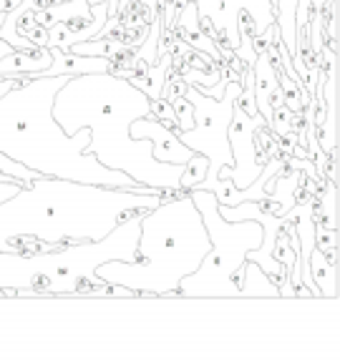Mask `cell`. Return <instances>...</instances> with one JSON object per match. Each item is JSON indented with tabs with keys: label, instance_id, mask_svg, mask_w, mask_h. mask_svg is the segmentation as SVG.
Wrapping results in <instances>:
<instances>
[{
	"label": "cell",
	"instance_id": "20",
	"mask_svg": "<svg viewBox=\"0 0 340 362\" xmlns=\"http://www.w3.org/2000/svg\"><path fill=\"white\" fill-rule=\"evenodd\" d=\"M23 184L18 179H6V181H0V202H6V199H11L13 194L21 189Z\"/></svg>",
	"mask_w": 340,
	"mask_h": 362
},
{
	"label": "cell",
	"instance_id": "19",
	"mask_svg": "<svg viewBox=\"0 0 340 362\" xmlns=\"http://www.w3.org/2000/svg\"><path fill=\"white\" fill-rule=\"evenodd\" d=\"M152 116H154V119L162 121L164 126H169L171 131L179 129L176 113H174V108H171V103L166 101V98H154V101H152Z\"/></svg>",
	"mask_w": 340,
	"mask_h": 362
},
{
	"label": "cell",
	"instance_id": "15",
	"mask_svg": "<svg viewBox=\"0 0 340 362\" xmlns=\"http://www.w3.org/2000/svg\"><path fill=\"white\" fill-rule=\"evenodd\" d=\"M247 297V300H255V297H270V300H280V289L278 284L267 277L265 272L260 269L257 262H244L242 272V282H239V300Z\"/></svg>",
	"mask_w": 340,
	"mask_h": 362
},
{
	"label": "cell",
	"instance_id": "6",
	"mask_svg": "<svg viewBox=\"0 0 340 362\" xmlns=\"http://www.w3.org/2000/svg\"><path fill=\"white\" fill-rule=\"evenodd\" d=\"M189 197L202 214L204 229L210 234V252L199 267L181 279L179 297L187 300H239V282L244 272V257L249 249L262 244V226L255 219L227 221L220 216V202L210 189H189Z\"/></svg>",
	"mask_w": 340,
	"mask_h": 362
},
{
	"label": "cell",
	"instance_id": "14",
	"mask_svg": "<svg viewBox=\"0 0 340 362\" xmlns=\"http://www.w3.org/2000/svg\"><path fill=\"white\" fill-rule=\"evenodd\" d=\"M171 66H174V56H171L169 51H164V53H159V58L144 71V74H134L129 81L154 101V98H162L164 81H166V76L171 74Z\"/></svg>",
	"mask_w": 340,
	"mask_h": 362
},
{
	"label": "cell",
	"instance_id": "8",
	"mask_svg": "<svg viewBox=\"0 0 340 362\" xmlns=\"http://www.w3.org/2000/svg\"><path fill=\"white\" fill-rule=\"evenodd\" d=\"M260 126H267L262 113H249L242 111V106L234 103L232 124H230V148H232V166H222L217 179H230L237 189H247L252 181L260 176V171L267 164V153L257 151L255 144V131Z\"/></svg>",
	"mask_w": 340,
	"mask_h": 362
},
{
	"label": "cell",
	"instance_id": "18",
	"mask_svg": "<svg viewBox=\"0 0 340 362\" xmlns=\"http://www.w3.org/2000/svg\"><path fill=\"white\" fill-rule=\"evenodd\" d=\"M171 108H174L176 113V121H179V129L176 131H189L194 126V106L187 101L184 96H176L171 98Z\"/></svg>",
	"mask_w": 340,
	"mask_h": 362
},
{
	"label": "cell",
	"instance_id": "13",
	"mask_svg": "<svg viewBox=\"0 0 340 362\" xmlns=\"http://www.w3.org/2000/svg\"><path fill=\"white\" fill-rule=\"evenodd\" d=\"M51 66L45 68L43 76H84V74H111L113 61L101 56H81L74 51L51 48Z\"/></svg>",
	"mask_w": 340,
	"mask_h": 362
},
{
	"label": "cell",
	"instance_id": "9",
	"mask_svg": "<svg viewBox=\"0 0 340 362\" xmlns=\"http://www.w3.org/2000/svg\"><path fill=\"white\" fill-rule=\"evenodd\" d=\"M199 18H207L212 28L217 30L220 40L217 45L234 51L239 43L237 21L242 13H247L252 21V33L262 35L275 23V6L272 0H194Z\"/></svg>",
	"mask_w": 340,
	"mask_h": 362
},
{
	"label": "cell",
	"instance_id": "7",
	"mask_svg": "<svg viewBox=\"0 0 340 362\" xmlns=\"http://www.w3.org/2000/svg\"><path fill=\"white\" fill-rule=\"evenodd\" d=\"M242 93L239 81L230 78L222 98L204 96L197 86H187L184 98L194 106V126L189 131H176L181 144L207 158V174L194 189H212L222 166H232V148H230V124L237 96Z\"/></svg>",
	"mask_w": 340,
	"mask_h": 362
},
{
	"label": "cell",
	"instance_id": "2",
	"mask_svg": "<svg viewBox=\"0 0 340 362\" xmlns=\"http://www.w3.org/2000/svg\"><path fill=\"white\" fill-rule=\"evenodd\" d=\"M53 116L68 136L89 129L86 153H96L103 166L129 174L136 184L174 192L181 189L187 164L157 161L149 139L131 136V121L152 116V98L129 78L116 74L68 76L53 98Z\"/></svg>",
	"mask_w": 340,
	"mask_h": 362
},
{
	"label": "cell",
	"instance_id": "16",
	"mask_svg": "<svg viewBox=\"0 0 340 362\" xmlns=\"http://www.w3.org/2000/svg\"><path fill=\"white\" fill-rule=\"evenodd\" d=\"M310 277L320 289V297L338 300V264L330 262L325 252H320L317 247L310 252Z\"/></svg>",
	"mask_w": 340,
	"mask_h": 362
},
{
	"label": "cell",
	"instance_id": "23",
	"mask_svg": "<svg viewBox=\"0 0 340 362\" xmlns=\"http://www.w3.org/2000/svg\"><path fill=\"white\" fill-rule=\"evenodd\" d=\"M3 18H6V16H0V21H3Z\"/></svg>",
	"mask_w": 340,
	"mask_h": 362
},
{
	"label": "cell",
	"instance_id": "11",
	"mask_svg": "<svg viewBox=\"0 0 340 362\" xmlns=\"http://www.w3.org/2000/svg\"><path fill=\"white\" fill-rule=\"evenodd\" d=\"M174 35H179L187 45L202 51L204 56H210L212 61H217V63L222 61V51H220V45H217V40H212L210 35L202 30V25H199V13H197V3H194V0H187V3L176 11Z\"/></svg>",
	"mask_w": 340,
	"mask_h": 362
},
{
	"label": "cell",
	"instance_id": "12",
	"mask_svg": "<svg viewBox=\"0 0 340 362\" xmlns=\"http://www.w3.org/2000/svg\"><path fill=\"white\" fill-rule=\"evenodd\" d=\"M51 61L53 56L48 45H38L33 51H16L13 48L11 53L0 58V78H21V76L35 78V76L45 74V68L51 66Z\"/></svg>",
	"mask_w": 340,
	"mask_h": 362
},
{
	"label": "cell",
	"instance_id": "5",
	"mask_svg": "<svg viewBox=\"0 0 340 362\" xmlns=\"http://www.w3.org/2000/svg\"><path fill=\"white\" fill-rule=\"evenodd\" d=\"M139 216H129L98 242L68 244L33 255L0 252V289L16 297H89L103 287L96 267L103 262H134L139 244Z\"/></svg>",
	"mask_w": 340,
	"mask_h": 362
},
{
	"label": "cell",
	"instance_id": "4",
	"mask_svg": "<svg viewBox=\"0 0 340 362\" xmlns=\"http://www.w3.org/2000/svg\"><path fill=\"white\" fill-rule=\"evenodd\" d=\"M210 252L197 204L184 189L164 192V199L139 219L134 262H103L96 274L106 284H121L139 297H179L181 279L192 274Z\"/></svg>",
	"mask_w": 340,
	"mask_h": 362
},
{
	"label": "cell",
	"instance_id": "1",
	"mask_svg": "<svg viewBox=\"0 0 340 362\" xmlns=\"http://www.w3.org/2000/svg\"><path fill=\"white\" fill-rule=\"evenodd\" d=\"M162 199L164 192L142 194L38 176L0 202V252L33 255L68 244L98 242L124 219L154 209Z\"/></svg>",
	"mask_w": 340,
	"mask_h": 362
},
{
	"label": "cell",
	"instance_id": "21",
	"mask_svg": "<svg viewBox=\"0 0 340 362\" xmlns=\"http://www.w3.org/2000/svg\"><path fill=\"white\" fill-rule=\"evenodd\" d=\"M13 51V48H11V45H8L6 43V40H3V38H0V58H3V56H6V53H11Z\"/></svg>",
	"mask_w": 340,
	"mask_h": 362
},
{
	"label": "cell",
	"instance_id": "3",
	"mask_svg": "<svg viewBox=\"0 0 340 362\" xmlns=\"http://www.w3.org/2000/svg\"><path fill=\"white\" fill-rule=\"evenodd\" d=\"M68 76H35L13 86L0 98V151L21 161L23 166L38 171L40 176L119 187L142 194H159L162 189L136 184L129 174L108 169L86 153L91 131L79 129L68 136L53 116V98Z\"/></svg>",
	"mask_w": 340,
	"mask_h": 362
},
{
	"label": "cell",
	"instance_id": "10",
	"mask_svg": "<svg viewBox=\"0 0 340 362\" xmlns=\"http://www.w3.org/2000/svg\"><path fill=\"white\" fill-rule=\"evenodd\" d=\"M131 136L134 139H149L152 141V153L157 161H166V164H187L189 158L197 151L179 141L176 131L164 126L154 116H142V119L131 121Z\"/></svg>",
	"mask_w": 340,
	"mask_h": 362
},
{
	"label": "cell",
	"instance_id": "17",
	"mask_svg": "<svg viewBox=\"0 0 340 362\" xmlns=\"http://www.w3.org/2000/svg\"><path fill=\"white\" fill-rule=\"evenodd\" d=\"M204 174H207V158H204L202 153H194L187 161V166H184V174H181V189H184V192L194 189L199 181L204 179Z\"/></svg>",
	"mask_w": 340,
	"mask_h": 362
},
{
	"label": "cell",
	"instance_id": "22",
	"mask_svg": "<svg viewBox=\"0 0 340 362\" xmlns=\"http://www.w3.org/2000/svg\"><path fill=\"white\" fill-rule=\"evenodd\" d=\"M51 3H63V0H38V8H43V6H51Z\"/></svg>",
	"mask_w": 340,
	"mask_h": 362
}]
</instances>
